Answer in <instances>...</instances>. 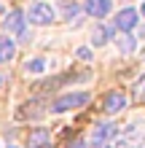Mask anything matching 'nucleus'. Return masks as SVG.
Returning a JSON list of instances; mask_svg holds the SVG:
<instances>
[{
	"label": "nucleus",
	"mask_w": 145,
	"mask_h": 148,
	"mask_svg": "<svg viewBox=\"0 0 145 148\" xmlns=\"http://www.w3.org/2000/svg\"><path fill=\"white\" fill-rule=\"evenodd\" d=\"M108 40H110V30L108 27H97L91 32V46H105Z\"/></svg>",
	"instance_id": "10"
},
{
	"label": "nucleus",
	"mask_w": 145,
	"mask_h": 148,
	"mask_svg": "<svg viewBox=\"0 0 145 148\" xmlns=\"http://www.w3.org/2000/svg\"><path fill=\"white\" fill-rule=\"evenodd\" d=\"M134 94H137V97H145V75L134 84Z\"/></svg>",
	"instance_id": "12"
},
{
	"label": "nucleus",
	"mask_w": 145,
	"mask_h": 148,
	"mask_svg": "<svg viewBox=\"0 0 145 148\" xmlns=\"http://www.w3.org/2000/svg\"><path fill=\"white\" fill-rule=\"evenodd\" d=\"M121 49H124V51H129V49H134V40H121Z\"/></svg>",
	"instance_id": "15"
},
{
	"label": "nucleus",
	"mask_w": 145,
	"mask_h": 148,
	"mask_svg": "<svg viewBox=\"0 0 145 148\" xmlns=\"http://www.w3.org/2000/svg\"><path fill=\"white\" fill-rule=\"evenodd\" d=\"M110 8H113V0H86V11H89V16H97V19L108 16Z\"/></svg>",
	"instance_id": "7"
},
{
	"label": "nucleus",
	"mask_w": 145,
	"mask_h": 148,
	"mask_svg": "<svg viewBox=\"0 0 145 148\" xmlns=\"http://www.w3.org/2000/svg\"><path fill=\"white\" fill-rule=\"evenodd\" d=\"M89 102V94L86 92H73V94H62L54 105H51V110L54 113H65V110H73V108H81Z\"/></svg>",
	"instance_id": "1"
},
{
	"label": "nucleus",
	"mask_w": 145,
	"mask_h": 148,
	"mask_svg": "<svg viewBox=\"0 0 145 148\" xmlns=\"http://www.w3.org/2000/svg\"><path fill=\"white\" fill-rule=\"evenodd\" d=\"M67 148H86V140H83V137H75V140L67 145Z\"/></svg>",
	"instance_id": "13"
},
{
	"label": "nucleus",
	"mask_w": 145,
	"mask_h": 148,
	"mask_svg": "<svg viewBox=\"0 0 145 148\" xmlns=\"http://www.w3.org/2000/svg\"><path fill=\"white\" fill-rule=\"evenodd\" d=\"M8 148H16V145H8Z\"/></svg>",
	"instance_id": "18"
},
{
	"label": "nucleus",
	"mask_w": 145,
	"mask_h": 148,
	"mask_svg": "<svg viewBox=\"0 0 145 148\" xmlns=\"http://www.w3.org/2000/svg\"><path fill=\"white\" fill-rule=\"evenodd\" d=\"M102 108H105L108 113H118V110H124V108H126V97H124V92H110V94H105V102H102Z\"/></svg>",
	"instance_id": "6"
},
{
	"label": "nucleus",
	"mask_w": 145,
	"mask_h": 148,
	"mask_svg": "<svg viewBox=\"0 0 145 148\" xmlns=\"http://www.w3.org/2000/svg\"><path fill=\"white\" fill-rule=\"evenodd\" d=\"M48 143V129H32V132L27 135V145L30 148H40Z\"/></svg>",
	"instance_id": "9"
},
{
	"label": "nucleus",
	"mask_w": 145,
	"mask_h": 148,
	"mask_svg": "<svg viewBox=\"0 0 145 148\" xmlns=\"http://www.w3.org/2000/svg\"><path fill=\"white\" fill-rule=\"evenodd\" d=\"M142 14H145V5H142Z\"/></svg>",
	"instance_id": "17"
},
{
	"label": "nucleus",
	"mask_w": 145,
	"mask_h": 148,
	"mask_svg": "<svg viewBox=\"0 0 145 148\" xmlns=\"http://www.w3.org/2000/svg\"><path fill=\"white\" fill-rule=\"evenodd\" d=\"M118 135V127L116 124H97L94 127V132H91V140H94V145H105L108 140H113V137Z\"/></svg>",
	"instance_id": "3"
},
{
	"label": "nucleus",
	"mask_w": 145,
	"mask_h": 148,
	"mask_svg": "<svg viewBox=\"0 0 145 148\" xmlns=\"http://www.w3.org/2000/svg\"><path fill=\"white\" fill-rule=\"evenodd\" d=\"M54 16H57L54 5H48V3H32L24 19H30L32 24H51V22H54Z\"/></svg>",
	"instance_id": "2"
},
{
	"label": "nucleus",
	"mask_w": 145,
	"mask_h": 148,
	"mask_svg": "<svg viewBox=\"0 0 145 148\" xmlns=\"http://www.w3.org/2000/svg\"><path fill=\"white\" fill-rule=\"evenodd\" d=\"M116 27L124 30V32L134 30V27H137V11H134V8H124V11L116 16Z\"/></svg>",
	"instance_id": "5"
},
{
	"label": "nucleus",
	"mask_w": 145,
	"mask_h": 148,
	"mask_svg": "<svg viewBox=\"0 0 145 148\" xmlns=\"http://www.w3.org/2000/svg\"><path fill=\"white\" fill-rule=\"evenodd\" d=\"M14 51H16L14 40L8 38V35H0V65H3V62H11V59H14Z\"/></svg>",
	"instance_id": "8"
},
{
	"label": "nucleus",
	"mask_w": 145,
	"mask_h": 148,
	"mask_svg": "<svg viewBox=\"0 0 145 148\" xmlns=\"http://www.w3.org/2000/svg\"><path fill=\"white\" fill-rule=\"evenodd\" d=\"M46 70V59L43 57H35L32 62H27V73H43Z\"/></svg>",
	"instance_id": "11"
},
{
	"label": "nucleus",
	"mask_w": 145,
	"mask_h": 148,
	"mask_svg": "<svg viewBox=\"0 0 145 148\" xmlns=\"http://www.w3.org/2000/svg\"><path fill=\"white\" fill-rule=\"evenodd\" d=\"M75 54H78V59H89V57H91V51H89V49H78Z\"/></svg>",
	"instance_id": "14"
},
{
	"label": "nucleus",
	"mask_w": 145,
	"mask_h": 148,
	"mask_svg": "<svg viewBox=\"0 0 145 148\" xmlns=\"http://www.w3.org/2000/svg\"><path fill=\"white\" fill-rule=\"evenodd\" d=\"M97 148H110V145H97Z\"/></svg>",
	"instance_id": "16"
},
{
	"label": "nucleus",
	"mask_w": 145,
	"mask_h": 148,
	"mask_svg": "<svg viewBox=\"0 0 145 148\" xmlns=\"http://www.w3.org/2000/svg\"><path fill=\"white\" fill-rule=\"evenodd\" d=\"M3 24H5V30H8V32H14V35H22V32H24V14H22V11H8V14H5V19H3Z\"/></svg>",
	"instance_id": "4"
}]
</instances>
